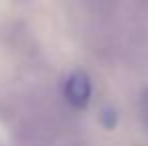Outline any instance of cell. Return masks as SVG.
<instances>
[{"label":"cell","instance_id":"obj_1","mask_svg":"<svg viewBox=\"0 0 148 146\" xmlns=\"http://www.w3.org/2000/svg\"><path fill=\"white\" fill-rule=\"evenodd\" d=\"M90 94H92V84L88 74L84 70H74L64 84V96L68 104L74 108H84L90 100Z\"/></svg>","mask_w":148,"mask_h":146},{"label":"cell","instance_id":"obj_3","mask_svg":"<svg viewBox=\"0 0 148 146\" xmlns=\"http://www.w3.org/2000/svg\"><path fill=\"white\" fill-rule=\"evenodd\" d=\"M102 124L106 128H114L116 126V112L112 108H104L102 110Z\"/></svg>","mask_w":148,"mask_h":146},{"label":"cell","instance_id":"obj_2","mask_svg":"<svg viewBox=\"0 0 148 146\" xmlns=\"http://www.w3.org/2000/svg\"><path fill=\"white\" fill-rule=\"evenodd\" d=\"M138 106H140V118H142V124L148 128V88H144V90L140 92V102H138Z\"/></svg>","mask_w":148,"mask_h":146}]
</instances>
